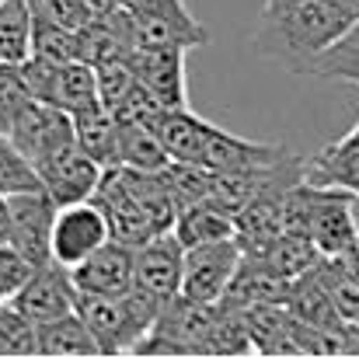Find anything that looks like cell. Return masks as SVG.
<instances>
[{
    "label": "cell",
    "mask_w": 359,
    "mask_h": 359,
    "mask_svg": "<svg viewBox=\"0 0 359 359\" xmlns=\"http://www.w3.org/2000/svg\"><path fill=\"white\" fill-rule=\"evenodd\" d=\"M185 53L189 49H164V46L133 49V67H136L140 84L168 109H192L189 81H185Z\"/></svg>",
    "instance_id": "obj_12"
},
{
    "label": "cell",
    "mask_w": 359,
    "mask_h": 359,
    "mask_svg": "<svg viewBox=\"0 0 359 359\" xmlns=\"http://www.w3.org/2000/svg\"><path fill=\"white\" fill-rule=\"evenodd\" d=\"M109 241H112V224L95 199L60 206L53 224V262L77 269Z\"/></svg>",
    "instance_id": "obj_7"
},
{
    "label": "cell",
    "mask_w": 359,
    "mask_h": 359,
    "mask_svg": "<svg viewBox=\"0 0 359 359\" xmlns=\"http://www.w3.org/2000/svg\"><path fill=\"white\" fill-rule=\"evenodd\" d=\"M74 272V286L81 293H105V297H126L136 286V248L126 241L102 244L88 262H81Z\"/></svg>",
    "instance_id": "obj_13"
},
{
    "label": "cell",
    "mask_w": 359,
    "mask_h": 359,
    "mask_svg": "<svg viewBox=\"0 0 359 359\" xmlns=\"http://www.w3.org/2000/svg\"><path fill=\"white\" fill-rule=\"evenodd\" d=\"M0 304H4V297H0Z\"/></svg>",
    "instance_id": "obj_37"
},
{
    "label": "cell",
    "mask_w": 359,
    "mask_h": 359,
    "mask_svg": "<svg viewBox=\"0 0 359 359\" xmlns=\"http://www.w3.org/2000/svg\"><path fill=\"white\" fill-rule=\"evenodd\" d=\"M171 231L185 248H199V244H210V241L238 238V217L227 213L224 206H217L213 199H203V203L178 210Z\"/></svg>",
    "instance_id": "obj_18"
},
{
    "label": "cell",
    "mask_w": 359,
    "mask_h": 359,
    "mask_svg": "<svg viewBox=\"0 0 359 359\" xmlns=\"http://www.w3.org/2000/svg\"><path fill=\"white\" fill-rule=\"evenodd\" d=\"M122 7L129 14L136 46L192 49L206 42V28L185 11L182 0H133Z\"/></svg>",
    "instance_id": "obj_3"
},
{
    "label": "cell",
    "mask_w": 359,
    "mask_h": 359,
    "mask_svg": "<svg viewBox=\"0 0 359 359\" xmlns=\"http://www.w3.org/2000/svg\"><path fill=\"white\" fill-rule=\"evenodd\" d=\"M53 105L67 109L70 116H84L102 102V81H98V70L95 63L88 60H74V63H63L60 74H56V84H53V95H49Z\"/></svg>",
    "instance_id": "obj_20"
},
{
    "label": "cell",
    "mask_w": 359,
    "mask_h": 359,
    "mask_svg": "<svg viewBox=\"0 0 359 359\" xmlns=\"http://www.w3.org/2000/svg\"><path fill=\"white\" fill-rule=\"evenodd\" d=\"M35 189H46L35 164L14 147V140L7 133H0V196L35 192Z\"/></svg>",
    "instance_id": "obj_30"
},
{
    "label": "cell",
    "mask_w": 359,
    "mask_h": 359,
    "mask_svg": "<svg viewBox=\"0 0 359 359\" xmlns=\"http://www.w3.org/2000/svg\"><path fill=\"white\" fill-rule=\"evenodd\" d=\"M32 56H42L49 63H74L84 60V42H81V28H70L63 21H53L46 14L35 11V46Z\"/></svg>",
    "instance_id": "obj_28"
},
{
    "label": "cell",
    "mask_w": 359,
    "mask_h": 359,
    "mask_svg": "<svg viewBox=\"0 0 359 359\" xmlns=\"http://www.w3.org/2000/svg\"><path fill=\"white\" fill-rule=\"evenodd\" d=\"M356 18V11L339 0H265L251 46L304 74V67L342 39Z\"/></svg>",
    "instance_id": "obj_1"
},
{
    "label": "cell",
    "mask_w": 359,
    "mask_h": 359,
    "mask_svg": "<svg viewBox=\"0 0 359 359\" xmlns=\"http://www.w3.org/2000/svg\"><path fill=\"white\" fill-rule=\"evenodd\" d=\"M304 74H314L321 81H346V84L359 88V18L342 39H335L321 56H314L304 67Z\"/></svg>",
    "instance_id": "obj_27"
},
{
    "label": "cell",
    "mask_w": 359,
    "mask_h": 359,
    "mask_svg": "<svg viewBox=\"0 0 359 359\" xmlns=\"http://www.w3.org/2000/svg\"><path fill=\"white\" fill-rule=\"evenodd\" d=\"M279 157H286L283 147L272 143H258V140H244L231 129L213 126L203 147V161L210 171H234V168H262V164H276Z\"/></svg>",
    "instance_id": "obj_15"
},
{
    "label": "cell",
    "mask_w": 359,
    "mask_h": 359,
    "mask_svg": "<svg viewBox=\"0 0 359 359\" xmlns=\"http://www.w3.org/2000/svg\"><path fill=\"white\" fill-rule=\"evenodd\" d=\"M161 143L168 147L171 161H203V147H206V136L213 129V122L199 119L192 109H164L161 119L154 122Z\"/></svg>",
    "instance_id": "obj_19"
},
{
    "label": "cell",
    "mask_w": 359,
    "mask_h": 359,
    "mask_svg": "<svg viewBox=\"0 0 359 359\" xmlns=\"http://www.w3.org/2000/svg\"><path fill=\"white\" fill-rule=\"evenodd\" d=\"M39 178L60 206H70V203L95 199V192L105 178V164L95 161L81 143H70V147H63L60 154H53L49 161L39 164Z\"/></svg>",
    "instance_id": "obj_9"
},
{
    "label": "cell",
    "mask_w": 359,
    "mask_h": 359,
    "mask_svg": "<svg viewBox=\"0 0 359 359\" xmlns=\"http://www.w3.org/2000/svg\"><path fill=\"white\" fill-rule=\"evenodd\" d=\"M74 126H77V143H81L95 161H102L105 168H116V164H119L122 126L105 105H98V109H91V112H84V116H74Z\"/></svg>",
    "instance_id": "obj_26"
},
{
    "label": "cell",
    "mask_w": 359,
    "mask_h": 359,
    "mask_svg": "<svg viewBox=\"0 0 359 359\" xmlns=\"http://www.w3.org/2000/svg\"><path fill=\"white\" fill-rule=\"evenodd\" d=\"M39 353V328L28 321L11 300L0 304V356H35Z\"/></svg>",
    "instance_id": "obj_31"
},
{
    "label": "cell",
    "mask_w": 359,
    "mask_h": 359,
    "mask_svg": "<svg viewBox=\"0 0 359 359\" xmlns=\"http://www.w3.org/2000/svg\"><path fill=\"white\" fill-rule=\"evenodd\" d=\"M95 203L105 210L109 224H112V238L126 241V244H143V241L157 238L154 224L147 220V213L140 210V203L133 199V192L126 189L119 168H105V178L95 192Z\"/></svg>",
    "instance_id": "obj_14"
},
{
    "label": "cell",
    "mask_w": 359,
    "mask_h": 359,
    "mask_svg": "<svg viewBox=\"0 0 359 359\" xmlns=\"http://www.w3.org/2000/svg\"><path fill=\"white\" fill-rule=\"evenodd\" d=\"M244 262V241L224 238L199 248H185V283L182 293L203 304H220Z\"/></svg>",
    "instance_id": "obj_5"
},
{
    "label": "cell",
    "mask_w": 359,
    "mask_h": 359,
    "mask_svg": "<svg viewBox=\"0 0 359 359\" xmlns=\"http://www.w3.org/2000/svg\"><path fill=\"white\" fill-rule=\"evenodd\" d=\"M7 136L14 140V147H18V150L35 164V171H39L42 161H49V157L60 154L63 147L77 143V126H74V116H70L67 109H60V105H53V102H42V98H32V102L18 112V119H14Z\"/></svg>",
    "instance_id": "obj_6"
},
{
    "label": "cell",
    "mask_w": 359,
    "mask_h": 359,
    "mask_svg": "<svg viewBox=\"0 0 359 359\" xmlns=\"http://www.w3.org/2000/svg\"><path fill=\"white\" fill-rule=\"evenodd\" d=\"M220 318V304H203L185 293L171 297L150 328V335L136 346L140 356H199L210 353V339Z\"/></svg>",
    "instance_id": "obj_2"
},
{
    "label": "cell",
    "mask_w": 359,
    "mask_h": 359,
    "mask_svg": "<svg viewBox=\"0 0 359 359\" xmlns=\"http://www.w3.org/2000/svg\"><path fill=\"white\" fill-rule=\"evenodd\" d=\"M35 328H39V356H102L88 321L77 311Z\"/></svg>",
    "instance_id": "obj_22"
},
{
    "label": "cell",
    "mask_w": 359,
    "mask_h": 359,
    "mask_svg": "<svg viewBox=\"0 0 359 359\" xmlns=\"http://www.w3.org/2000/svg\"><path fill=\"white\" fill-rule=\"evenodd\" d=\"M11 304L35 325H46L53 318L74 314L77 311V286H74V272L60 262H46L39 265L28 283L11 297Z\"/></svg>",
    "instance_id": "obj_10"
},
{
    "label": "cell",
    "mask_w": 359,
    "mask_h": 359,
    "mask_svg": "<svg viewBox=\"0 0 359 359\" xmlns=\"http://www.w3.org/2000/svg\"><path fill=\"white\" fill-rule=\"evenodd\" d=\"M35 46V7L32 0L0 4V63H25Z\"/></svg>",
    "instance_id": "obj_24"
},
{
    "label": "cell",
    "mask_w": 359,
    "mask_h": 359,
    "mask_svg": "<svg viewBox=\"0 0 359 359\" xmlns=\"http://www.w3.org/2000/svg\"><path fill=\"white\" fill-rule=\"evenodd\" d=\"M307 178L318 185H339L359 196V136L346 133L332 147H325L314 161H307Z\"/></svg>",
    "instance_id": "obj_21"
},
{
    "label": "cell",
    "mask_w": 359,
    "mask_h": 359,
    "mask_svg": "<svg viewBox=\"0 0 359 359\" xmlns=\"http://www.w3.org/2000/svg\"><path fill=\"white\" fill-rule=\"evenodd\" d=\"M32 272H35V265H32L14 244H4V248H0V297H4V300H11V297L28 283Z\"/></svg>",
    "instance_id": "obj_33"
},
{
    "label": "cell",
    "mask_w": 359,
    "mask_h": 359,
    "mask_svg": "<svg viewBox=\"0 0 359 359\" xmlns=\"http://www.w3.org/2000/svg\"><path fill=\"white\" fill-rule=\"evenodd\" d=\"M185 283V244L175 238V231H164L157 238L136 244V286L154 293L157 300H171L182 293Z\"/></svg>",
    "instance_id": "obj_11"
},
{
    "label": "cell",
    "mask_w": 359,
    "mask_h": 359,
    "mask_svg": "<svg viewBox=\"0 0 359 359\" xmlns=\"http://www.w3.org/2000/svg\"><path fill=\"white\" fill-rule=\"evenodd\" d=\"M244 255L262 262L269 272L283 276V279H297L304 272H311L325 255L318 251V244L307 234H279L272 241H258V244H244Z\"/></svg>",
    "instance_id": "obj_16"
},
{
    "label": "cell",
    "mask_w": 359,
    "mask_h": 359,
    "mask_svg": "<svg viewBox=\"0 0 359 359\" xmlns=\"http://www.w3.org/2000/svg\"><path fill=\"white\" fill-rule=\"evenodd\" d=\"M161 175H164V182H168L171 199H175L178 210H185V206H192V203H203V199H210V192H213V171H210L206 164L171 161Z\"/></svg>",
    "instance_id": "obj_29"
},
{
    "label": "cell",
    "mask_w": 359,
    "mask_h": 359,
    "mask_svg": "<svg viewBox=\"0 0 359 359\" xmlns=\"http://www.w3.org/2000/svg\"><path fill=\"white\" fill-rule=\"evenodd\" d=\"M339 262H342V265H346V269H349V272L359 279V234H356V241H353V244L339 255Z\"/></svg>",
    "instance_id": "obj_34"
},
{
    "label": "cell",
    "mask_w": 359,
    "mask_h": 359,
    "mask_svg": "<svg viewBox=\"0 0 359 359\" xmlns=\"http://www.w3.org/2000/svg\"><path fill=\"white\" fill-rule=\"evenodd\" d=\"M119 164L136 171H164L171 164V154L161 143L154 126H143V122H119Z\"/></svg>",
    "instance_id": "obj_25"
},
{
    "label": "cell",
    "mask_w": 359,
    "mask_h": 359,
    "mask_svg": "<svg viewBox=\"0 0 359 359\" xmlns=\"http://www.w3.org/2000/svg\"><path fill=\"white\" fill-rule=\"evenodd\" d=\"M32 102L21 63H0V133H11L18 112Z\"/></svg>",
    "instance_id": "obj_32"
},
{
    "label": "cell",
    "mask_w": 359,
    "mask_h": 359,
    "mask_svg": "<svg viewBox=\"0 0 359 359\" xmlns=\"http://www.w3.org/2000/svg\"><path fill=\"white\" fill-rule=\"evenodd\" d=\"M359 234V196L339 185L311 182V220L307 238L325 258H339Z\"/></svg>",
    "instance_id": "obj_4"
},
{
    "label": "cell",
    "mask_w": 359,
    "mask_h": 359,
    "mask_svg": "<svg viewBox=\"0 0 359 359\" xmlns=\"http://www.w3.org/2000/svg\"><path fill=\"white\" fill-rule=\"evenodd\" d=\"M0 4H4V0H0Z\"/></svg>",
    "instance_id": "obj_38"
},
{
    "label": "cell",
    "mask_w": 359,
    "mask_h": 359,
    "mask_svg": "<svg viewBox=\"0 0 359 359\" xmlns=\"http://www.w3.org/2000/svg\"><path fill=\"white\" fill-rule=\"evenodd\" d=\"M339 4H346L349 11H356V14H359V0H339Z\"/></svg>",
    "instance_id": "obj_36"
},
{
    "label": "cell",
    "mask_w": 359,
    "mask_h": 359,
    "mask_svg": "<svg viewBox=\"0 0 359 359\" xmlns=\"http://www.w3.org/2000/svg\"><path fill=\"white\" fill-rule=\"evenodd\" d=\"M11 206V244L39 269L46 262H53V224L60 213V203L46 192H14L7 196Z\"/></svg>",
    "instance_id": "obj_8"
},
{
    "label": "cell",
    "mask_w": 359,
    "mask_h": 359,
    "mask_svg": "<svg viewBox=\"0 0 359 359\" xmlns=\"http://www.w3.org/2000/svg\"><path fill=\"white\" fill-rule=\"evenodd\" d=\"M11 244V206H7V196H0V248Z\"/></svg>",
    "instance_id": "obj_35"
},
{
    "label": "cell",
    "mask_w": 359,
    "mask_h": 359,
    "mask_svg": "<svg viewBox=\"0 0 359 359\" xmlns=\"http://www.w3.org/2000/svg\"><path fill=\"white\" fill-rule=\"evenodd\" d=\"M286 293H290V279L269 272L262 262L244 255L238 276H234V283H231V290L220 304L244 311V307H255V304H286Z\"/></svg>",
    "instance_id": "obj_17"
},
{
    "label": "cell",
    "mask_w": 359,
    "mask_h": 359,
    "mask_svg": "<svg viewBox=\"0 0 359 359\" xmlns=\"http://www.w3.org/2000/svg\"><path fill=\"white\" fill-rule=\"evenodd\" d=\"M286 311H290L297 321L314 325V328H328V325H339V321H342L339 311H335V304H332V297H328V290H325V283H321V276H318L314 269L304 272V276H297V279L290 283Z\"/></svg>",
    "instance_id": "obj_23"
}]
</instances>
